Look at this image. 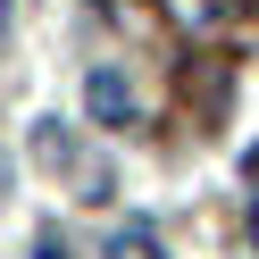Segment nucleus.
I'll list each match as a JSON object with an SVG mask.
<instances>
[{
  "label": "nucleus",
  "instance_id": "f257e3e1",
  "mask_svg": "<svg viewBox=\"0 0 259 259\" xmlns=\"http://www.w3.org/2000/svg\"><path fill=\"white\" fill-rule=\"evenodd\" d=\"M84 109H92V117H101V125H117V134H125V125L142 117V101H134V84H125L117 67H92V75H84Z\"/></svg>",
  "mask_w": 259,
  "mask_h": 259
},
{
  "label": "nucleus",
  "instance_id": "f03ea898",
  "mask_svg": "<svg viewBox=\"0 0 259 259\" xmlns=\"http://www.w3.org/2000/svg\"><path fill=\"white\" fill-rule=\"evenodd\" d=\"M109 251H117V259H159V242H151V234H142V226H125V234H117V242H109Z\"/></svg>",
  "mask_w": 259,
  "mask_h": 259
},
{
  "label": "nucleus",
  "instance_id": "7ed1b4c3",
  "mask_svg": "<svg viewBox=\"0 0 259 259\" xmlns=\"http://www.w3.org/2000/svg\"><path fill=\"white\" fill-rule=\"evenodd\" d=\"M0 17H9V0H0Z\"/></svg>",
  "mask_w": 259,
  "mask_h": 259
}]
</instances>
